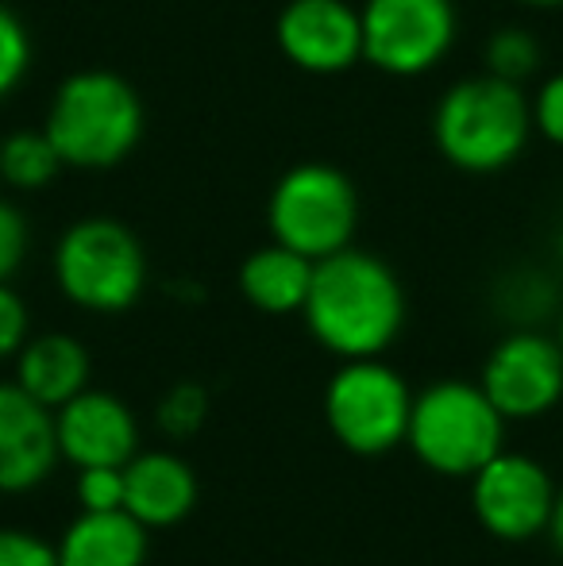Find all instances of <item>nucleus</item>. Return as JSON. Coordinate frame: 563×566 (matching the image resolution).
<instances>
[{"instance_id":"nucleus-1","label":"nucleus","mask_w":563,"mask_h":566,"mask_svg":"<svg viewBox=\"0 0 563 566\" xmlns=\"http://www.w3.org/2000/svg\"><path fill=\"white\" fill-rule=\"evenodd\" d=\"M305 328L336 358H378L406 328V290L378 254L344 247L316 262Z\"/></svg>"},{"instance_id":"nucleus-2","label":"nucleus","mask_w":563,"mask_h":566,"mask_svg":"<svg viewBox=\"0 0 563 566\" xmlns=\"http://www.w3.org/2000/svg\"><path fill=\"white\" fill-rule=\"evenodd\" d=\"M533 135V101L521 85L475 74L448 85L432 113V143L463 174H498L521 158Z\"/></svg>"},{"instance_id":"nucleus-3","label":"nucleus","mask_w":563,"mask_h":566,"mask_svg":"<svg viewBox=\"0 0 563 566\" xmlns=\"http://www.w3.org/2000/svg\"><path fill=\"white\" fill-rule=\"evenodd\" d=\"M136 85L113 70H77L54 90L43 132L70 170H113L143 139Z\"/></svg>"},{"instance_id":"nucleus-4","label":"nucleus","mask_w":563,"mask_h":566,"mask_svg":"<svg viewBox=\"0 0 563 566\" xmlns=\"http://www.w3.org/2000/svg\"><path fill=\"white\" fill-rule=\"evenodd\" d=\"M505 424L510 420L494 409L479 381L444 378L414 397L406 443L432 474L471 478L505 451Z\"/></svg>"},{"instance_id":"nucleus-5","label":"nucleus","mask_w":563,"mask_h":566,"mask_svg":"<svg viewBox=\"0 0 563 566\" xmlns=\"http://www.w3.org/2000/svg\"><path fill=\"white\" fill-rule=\"evenodd\" d=\"M54 282L85 313H128L147 290V251L136 231L113 217L74 220L54 243Z\"/></svg>"},{"instance_id":"nucleus-6","label":"nucleus","mask_w":563,"mask_h":566,"mask_svg":"<svg viewBox=\"0 0 563 566\" xmlns=\"http://www.w3.org/2000/svg\"><path fill=\"white\" fill-rule=\"evenodd\" d=\"M414 417V389L383 358H344L324 386V424L340 448L383 459L402 448Z\"/></svg>"},{"instance_id":"nucleus-7","label":"nucleus","mask_w":563,"mask_h":566,"mask_svg":"<svg viewBox=\"0 0 563 566\" xmlns=\"http://www.w3.org/2000/svg\"><path fill=\"white\" fill-rule=\"evenodd\" d=\"M271 239L321 262L352 247L359 228V193L352 178L329 163H298L274 181L267 201Z\"/></svg>"},{"instance_id":"nucleus-8","label":"nucleus","mask_w":563,"mask_h":566,"mask_svg":"<svg viewBox=\"0 0 563 566\" xmlns=\"http://www.w3.org/2000/svg\"><path fill=\"white\" fill-rule=\"evenodd\" d=\"M363 62L386 77H421L448 59L459 15L451 0H367Z\"/></svg>"},{"instance_id":"nucleus-9","label":"nucleus","mask_w":563,"mask_h":566,"mask_svg":"<svg viewBox=\"0 0 563 566\" xmlns=\"http://www.w3.org/2000/svg\"><path fill=\"white\" fill-rule=\"evenodd\" d=\"M556 482L536 459L518 451H498L471 474V513L487 536L502 544H525L549 532Z\"/></svg>"},{"instance_id":"nucleus-10","label":"nucleus","mask_w":563,"mask_h":566,"mask_svg":"<svg viewBox=\"0 0 563 566\" xmlns=\"http://www.w3.org/2000/svg\"><path fill=\"white\" fill-rule=\"evenodd\" d=\"M482 394L505 420H541L563 401L560 339L536 328H518L490 347L479 374Z\"/></svg>"},{"instance_id":"nucleus-11","label":"nucleus","mask_w":563,"mask_h":566,"mask_svg":"<svg viewBox=\"0 0 563 566\" xmlns=\"http://www.w3.org/2000/svg\"><path fill=\"white\" fill-rule=\"evenodd\" d=\"M274 43L301 74H347L363 62V15L347 0H290L274 20Z\"/></svg>"},{"instance_id":"nucleus-12","label":"nucleus","mask_w":563,"mask_h":566,"mask_svg":"<svg viewBox=\"0 0 563 566\" xmlns=\"http://www.w3.org/2000/svg\"><path fill=\"white\" fill-rule=\"evenodd\" d=\"M54 409L28 394L20 381H0V493H31L59 467Z\"/></svg>"},{"instance_id":"nucleus-13","label":"nucleus","mask_w":563,"mask_h":566,"mask_svg":"<svg viewBox=\"0 0 563 566\" xmlns=\"http://www.w3.org/2000/svg\"><path fill=\"white\" fill-rule=\"evenodd\" d=\"M59 451L77 470L85 467H128L139 454V420L116 394L85 389L54 412Z\"/></svg>"},{"instance_id":"nucleus-14","label":"nucleus","mask_w":563,"mask_h":566,"mask_svg":"<svg viewBox=\"0 0 563 566\" xmlns=\"http://www.w3.org/2000/svg\"><path fill=\"white\" fill-rule=\"evenodd\" d=\"M197 505V474L181 454L139 451L124 467V509L147 532L174 528Z\"/></svg>"},{"instance_id":"nucleus-15","label":"nucleus","mask_w":563,"mask_h":566,"mask_svg":"<svg viewBox=\"0 0 563 566\" xmlns=\"http://www.w3.org/2000/svg\"><path fill=\"white\" fill-rule=\"evenodd\" d=\"M90 378V350H85L82 339L66 336V332H46V336L28 339L15 355V381L54 412L66 401H74L77 394H85Z\"/></svg>"},{"instance_id":"nucleus-16","label":"nucleus","mask_w":563,"mask_h":566,"mask_svg":"<svg viewBox=\"0 0 563 566\" xmlns=\"http://www.w3.org/2000/svg\"><path fill=\"white\" fill-rule=\"evenodd\" d=\"M59 566H143L147 563V528L128 513H77L62 532Z\"/></svg>"},{"instance_id":"nucleus-17","label":"nucleus","mask_w":563,"mask_h":566,"mask_svg":"<svg viewBox=\"0 0 563 566\" xmlns=\"http://www.w3.org/2000/svg\"><path fill=\"white\" fill-rule=\"evenodd\" d=\"M313 270H316L313 259H305V254L290 251L282 243H267L240 262L236 285H240L243 301L251 308H259L267 316H290L305 308Z\"/></svg>"},{"instance_id":"nucleus-18","label":"nucleus","mask_w":563,"mask_h":566,"mask_svg":"<svg viewBox=\"0 0 563 566\" xmlns=\"http://www.w3.org/2000/svg\"><path fill=\"white\" fill-rule=\"evenodd\" d=\"M66 170L51 135L39 132H12L0 139V181L20 193H43L59 174Z\"/></svg>"},{"instance_id":"nucleus-19","label":"nucleus","mask_w":563,"mask_h":566,"mask_svg":"<svg viewBox=\"0 0 563 566\" xmlns=\"http://www.w3.org/2000/svg\"><path fill=\"white\" fill-rule=\"evenodd\" d=\"M541 43H536V35L529 28H498L482 46L487 74L505 77L513 85H525L541 70Z\"/></svg>"},{"instance_id":"nucleus-20","label":"nucleus","mask_w":563,"mask_h":566,"mask_svg":"<svg viewBox=\"0 0 563 566\" xmlns=\"http://www.w3.org/2000/svg\"><path fill=\"white\" fill-rule=\"evenodd\" d=\"M209 409V389L201 381H174L163 394V401H158V428L170 440H189V436H197L205 428Z\"/></svg>"},{"instance_id":"nucleus-21","label":"nucleus","mask_w":563,"mask_h":566,"mask_svg":"<svg viewBox=\"0 0 563 566\" xmlns=\"http://www.w3.org/2000/svg\"><path fill=\"white\" fill-rule=\"evenodd\" d=\"M31 70V35L8 4H0V101L23 85Z\"/></svg>"},{"instance_id":"nucleus-22","label":"nucleus","mask_w":563,"mask_h":566,"mask_svg":"<svg viewBox=\"0 0 563 566\" xmlns=\"http://www.w3.org/2000/svg\"><path fill=\"white\" fill-rule=\"evenodd\" d=\"M77 509L85 513H113L124 509V467H85L74 482Z\"/></svg>"},{"instance_id":"nucleus-23","label":"nucleus","mask_w":563,"mask_h":566,"mask_svg":"<svg viewBox=\"0 0 563 566\" xmlns=\"http://www.w3.org/2000/svg\"><path fill=\"white\" fill-rule=\"evenodd\" d=\"M28 247H31V228L23 220V212L12 201H0V282H8L23 266Z\"/></svg>"},{"instance_id":"nucleus-24","label":"nucleus","mask_w":563,"mask_h":566,"mask_svg":"<svg viewBox=\"0 0 563 566\" xmlns=\"http://www.w3.org/2000/svg\"><path fill=\"white\" fill-rule=\"evenodd\" d=\"M529 101H533V132L552 147H563V70L544 77Z\"/></svg>"},{"instance_id":"nucleus-25","label":"nucleus","mask_w":563,"mask_h":566,"mask_svg":"<svg viewBox=\"0 0 563 566\" xmlns=\"http://www.w3.org/2000/svg\"><path fill=\"white\" fill-rule=\"evenodd\" d=\"M0 566H59V547L23 528H0Z\"/></svg>"},{"instance_id":"nucleus-26","label":"nucleus","mask_w":563,"mask_h":566,"mask_svg":"<svg viewBox=\"0 0 563 566\" xmlns=\"http://www.w3.org/2000/svg\"><path fill=\"white\" fill-rule=\"evenodd\" d=\"M31 339V313L8 282H0V358H15Z\"/></svg>"},{"instance_id":"nucleus-27","label":"nucleus","mask_w":563,"mask_h":566,"mask_svg":"<svg viewBox=\"0 0 563 566\" xmlns=\"http://www.w3.org/2000/svg\"><path fill=\"white\" fill-rule=\"evenodd\" d=\"M549 539H552V547H556V555H563V490L556 493V505H552Z\"/></svg>"},{"instance_id":"nucleus-28","label":"nucleus","mask_w":563,"mask_h":566,"mask_svg":"<svg viewBox=\"0 0 563 566\" xmlns=\"http://www.w3.org/2000/svg\"><path fill=\"white\" fill-rule=\"evenodd\" d=\"M518 4H525V8H560L563 0H518Z\"/></svg>"},{"instance_id":"nucleus-29","label":"nucleus","mask_w":563,"mask_h":566,"mask_svg":"<svg viewBox=\"0 0 563 566\" xmlns=\"http://www.w3.org/2000/svg\"><path fill=\"white\" fill-rule=\"evenodd\" d=\"M556 251H560V259H563V224H560V235H556Z\"/></svg>"},{"instance_id":"nucleus-30","label":"nucleus","mask_w":563,"mask_h":566,"mask_svg":"<svg viewBox=\"0 0 563 566\" xmlns=\"http://www.w3.org/2000/svg\"><path fill=\"white\" fill-rule=\"evenodd\" d=\"M556 339H560V350H563V324H560V336Z\"/></svg>"}]
</instances>
